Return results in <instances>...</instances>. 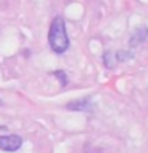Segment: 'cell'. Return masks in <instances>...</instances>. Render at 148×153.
Instances as JSON below:
<instances>
[{
    "instance_id": "1",
    "label": "cell",
    "mask_w": 148,
    "mask_h": 153,
    "mask_svg": "<svg viewBox=\"0 0 148 153\" xmlns=\"http://www.w3.org/2000/svg\"><path fill=\"white\" fill-rule=\"evenodd\" d=\"M48 43H50L51 50L62 54L67 51L69 48V37H67V30H65V21L61 16H57L53 19L51 26H50V33H48Z\"/></svg>"
},
{
    "instance_id": "2",
    "label": "cell",
    "mask_w": 148,
    "mask_h": 153,
    "mask_svg": "<svg viewBox=\"0 0 148 153\" xmlns=\"http://www.w3.org/2000/svg\"><path fill=\"white\" fill-rule=\"evenodd\" d=\"M21 145H22V139L19 136L10 134V136L0 137V150H3V152H16L21 148Z\"/></svg>"
},
{
    "instance_id": "3",
    "label": "cell",
    "mask_w": 148,
    "mask_h": 153,
    "mask_svg": "<svg viewBox=\"0 0 148 153\" xmlns=\"http://www.w3.org/2000/svg\"><path fill=\"white\" fill-rule=\"evenodd\" d=\"M89 99H81V100H72V102L67 104V108L69 110H89Z\"/></svg>"
},
{
    "instance_id": "4",
    "label": "cell",
    "mask_w": 148,
    "mask_h": 153,
    "mask_svg": "<svg viewBox=\"0 0 148 153\" xmlns=\"http://www.w3.org/2000/svg\"><path fill=\"white\" fill-rule=\"evenodd\" d=\"M54 75L57 76V80L61 81V86H65V85H67V75H65L62 70H56Z\"/></svg>"
},
{
    "instance_id": "5",
    "label": "cell",
    "mask_w": 148,
    "mask_h": 153,
    "mask_svg": "<svg viewBox=\"0 0 148 153\" xmlns=\"http://www.w3.org/2000/svg\"><path fill=\"white\" fill-rule=\"evenodd\" d=\"M0 105H2V99H0Z\"/></svg>"
}]
</instances>
